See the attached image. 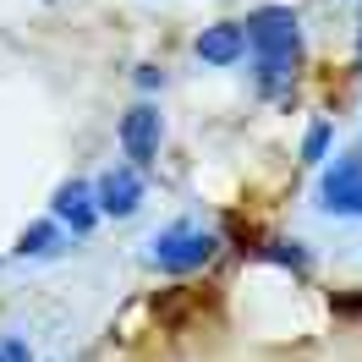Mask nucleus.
Instances as JSON below:
<instances>
[{"label":"nucleus","instance_id":"obj_1","mask_svg":"<svg viewBox=\"0 0 362 362\" xmlns=\"http://www.w3.org/2000/svg\"><path fill=\"white\" fill-rule=\"evenodd\" d=\"M242 33H247L258 88L264 93L286 88L296 77V66H302V23H296V11L291 6H258V11H247Z\"/></svg>","mask_w":362,"mask_h":362},{"label":"nucleus","instance_id":"obj_2","mask_svg":"<svg viewBox=\"0 0 362 362\" xmlns=\"http://www.w3.org/2000/svg\"><path fill=\"white\" fill-rule=\"evenodd\" d=\"M220 252V236L204 226H192V220H176V226H165L148 242V264H154L159 274H198Z\"/></svg>","mask_w":362,"mask_h":362},{"label":"nucleus","instance_id":"obj_3","mask_svg":"<svg viewBox=\"0 0 362 362\" xmlns=\"http://www.w3.org/2000/svg\"><path fill=\"white\" fill-rule=\"evenodd\" d=\"M148 198V181L132 165H110L105 176L93 181V204H99V220H132Z\"/></svg>","mask_w":362,"mask_h":362},{"label":"nucleus","instance_id":"obj_4","mask_svg":"<svg viewBox=\"0 0 362 362\" xmlns=\"http://www.w3.org/2000/svg\"><path fill=\"white\" fill-rule=\"evenodd\" d=\"M49 220L66 230L71 242L77 236H88L99 226V204H93V181L88 176H66L55 192H49Z\"/></svg>","mask_w":362,"mask_h":362},{"label":"nucleus","instance_id":"obj_5","mask_svg":"<svg viewBox=\"0 0 362 362\" xmlns=\"http://www.w3.org/2000/svg\"><path fill=\"white\" fill-rule=\"evenodd\" d=\"M318 209L340 214V220H362V154L335 159L324 181H318Z\"/></svg>","mask_w":362,"mask_h":362},{"label":"nucleus","instance_id":"obj_6","mask_svg":"<svg viewBox=\"0 0 362 362\" xmlns=\"http://www.w3.org/2000/svg\"><path fill=\"white\" fill-rule=\"evenodd\" d=\"M159 132H165V121H159V105L154 99H137L132 110L121 115V154L132 170H148L159 154Z\"/></svg>","mask_w":362,"mask_h":362},{"label":"nucleus","instance_id":"obj_7","mask_svg":"<svg viewBox=\"0 0 362 362\" xmlns=\"http://www.w3.org/2000/svg\"><path fill=\"white\" fill-rule=\"evenodd\" d=\"M198 61L204 66H236L242 55H247V33H242V23H214L198 33Z\"/></svg>","mask_w":362,"mask_h":362},{"label":"nucleus","instance_id":"obj_8","mask_svg":"<svg viewBox=\"0 0 362 362\" xmlns=\"http://www.w3.org/2000/svg\"><path fill=\"white\" fill-rule=\"evenodd\" d=\"M71 247V236L55 220H33V226H23V236H17V258H61V252Z\"/></svg>","mask_w":362,"mask_h":362},{"label":"nucleus","instance_id":"obj_9","mask_svg":"<svg viewBox=\"0 0 362 362\" xmlns=\"http://www.w3.org/2000/svg\"><path fill=\"white\" fill-rule=\"evenodd\" d=\"M329 143H335V127H329V121H313L308 137H302V165H324V159H329Z\"/></svg>","mask_w":362,"mask_h":362},{"label":"nucleus","instance_id":"obj_10","mask_svg":"<svg viewBox=\"0 0 362 362\" xmlns=\"http://www.w3.org/2000/svg\"><path fill=\"white\" fill-rule=\"evenodd\" d=\"M269 258H274V264H291L296 274H308V252L296 247V242H274V247H269Z\"/></svg>","mask_w":362,"mask_h":362},{"label":"nucleus","instance_id":"obj_11","mask_svg":"<svg viewBox=\"0 0 362 362\" xmlns=\"http://www.w3.org/2000/svg\"><path fill=\"white\" fill-rule=\"evenodd\" d=\"M137 88H143V93H154V88H165V71H159L154 61H143V66H137Z\"/></svg>","mask_w":362,"mask_h":362},{"label":"nucleus","instance_id":"obj_12","mask_svg":"<svg viewBox=\"0 0 362 362\" xmlns=\"http://www.w3.org/2000/svg\"><path fill=\"white\" fill-rule=\"evenodd\" d=\"M0 357H6V362H33V351H28L23 340H6V346H0Z\"/></svg>","mask_w":362,"mask_h":362},{"label":"nucleus","instance_id":"obj_13","mask_svg":"<svg viewBox=\"0 0 362 362\" xmlns=\"http://www.w3.org/2000/svg\"><path fill=\"white\" fill-rule=\"evenodd\" d=\"M357 55H362V39H357Z\"/></svg>","mask_w":362,"mask_h":362},{"label":"nucleus","instance_id":"obj_14","mask_svg":"<svg viewBox=\"0 0 362 362\" xmlns=\"http://www.w3.org/2000/svg\"><path fill=\"white\" fill-rule=\"evenodd\" d=\"M0 362H6V357H0Z\"/></svg>","mask_w":362,"mask_h":362}]
</instances>
